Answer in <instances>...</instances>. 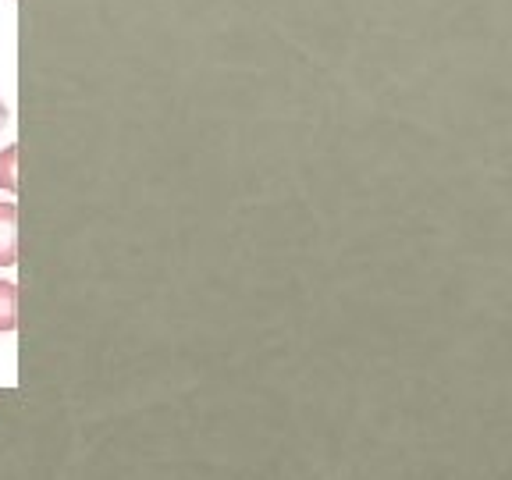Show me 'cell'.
<instances>
[{
  "label": "cell",
  "instance_id": "cell-1",
  "mask_svg": "<svg viewBox=\"0 0 512 480\" xmlns=\"http://www.w3.org/2000/svg\"><path fill=\"white\" fill-rule=\"evenodd\" d=\"M18 264V207L0 203V267Z\"/></svg>",
  "mask_w": 512,
  "mask_h": 480
},
{
  "label": "cell",
  "instance_id": "cell-2",
  "mask_svg": "<svg viewBox=\"0 0 512 480\" xmlns=\"http://www.w3.org/2000/svg\"><path fill=\"white\" fill-rule=\"evenodd\" d=\"M18 328V285L0 281V331Z\"/></svg>",
  "mask_w": 512,
  "mask_h": 480
},
{
  "label": "cell",
  "instance_id": "cell-3",
  "mask_svg": "<svg viewBox=\"0 0 512 480\" xmlns=\"http://www.w3.org/2000/svg\"><path fill=\"white\" fill-rule=\"evenodd\" d=\"M0 189H18V146H8L0 153Z\"/></svg>",
  "mask_w": 512,
  "mask_h": 480
},
{
  "label": "cell",
  "instance_id": "cell-4",
  "mask_svg": "<svg viewBox=\"0 0 512 480\" xmlns=\"http://www.w3.org/2000/svg\"><path fill=\"white\" fill-rule=\"evenodd\" d=\"M4 125H8V107L0 104V128H4Z\"/></svg>",
  "mask_w": 512,
  "mask_h": 480
}]
</instances>
